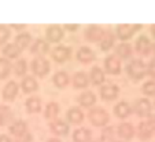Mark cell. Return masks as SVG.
<instances>
[{
	"instance_id": "4",
	"label": "cell",
	"mask_w": 155,
	"mask_h": 142,
	"mask_svg": "<svg viewBox=\"0 0 155 142\" xmlns=\"http://www.w3.org/2000/svg\"><path fill=\"white\" fill-rule=\"evenodd\" d=\"M141 29H143V25L140 24H120L115 28V36L121 42H128L129 39H132Z\"/></svg>"
},
{
	"instance_id": "22",
	"label": "cell",
	"mask_w": 155,
	"mask_h": 142,
	"mask_svg": "<svg viewBox=\"0 0 155 142\" xmlns=\"http://www.w3.org/2000/svg\"><path fill=\"white\" fill-rule=\"evenodd\" d=\"M19 84L15 81V80H8L6 83V86L2 90V97H3L4 101H14L15 98L19 94Z\"/></svg>"
},
{
	"instance_id": "12",
	"label": "cell",
	"mask_w": 155,
	"mask_h": 142,
	"mask_svg": "<svg viewBox=\"0 0 155 142\" xmlns=\"http://www.w3.org/2000/svg\"><path fill=\"white\" fill-rule=\"evenodd\" d=\"M117 135H118V138L124 142L132 141L136 135L135 126L132 124V123H129V121H122L117 127Z\"/></svg>"
},
{
	"instance_id": "39",
	"label": "cell",
	"mask_w": 155,
	"mask_h": 142,
	"mask_svg": "<svg viewBox=\"0 0 155 142\" xmlns=\"http://www.w3.org/2000/svg\"><path fill=\"white\" fill-rule=\"evenodd\" d=\"M147 76H150L152 80H155V58H152L147 64Z\"/></svg>"
},
{
	"instance_id": "20",
	"label": "cell",
	"mask_w": 155,
	"mask_h": 142,
	"mask_svg": "<svg viewBox=\"0 0 155 142\" xmlns=\"http://www.w3.org/2000/svg\"><path fill=\"white\" fill-rule=\"evenodd\" d=\"M29 51L36 57H45L50 53V43L45 39H36L29 47Z\"/></svg>"
},
{
	"instance_id": "16",
	"label": "cell",
	"mask_w": 155,
	"mask_h": 142,
	"mask_svg": "<svg viewBox=\"0 0 155 142\" xmlns=\"http://www.w3.org/2000/svg\"><path fill=\"white\" fill-rule=\"evenodd\" d=\"M21 90L24 94H35L38 88H40V84L37 81V77L33 76V74H26L25 77H22L19 84Z\"/></svg>"
},
{
	"instance_id": "10",
	"label": "cell",
	"mask_w": 155,
	"mask_h": 142,
	"mask_svg": "<svg viewBox=\"0 0 155 142\" xmlns=\"http://www.w3.org/2000/svg\"><path fill=\"white\" fill-rule=\"evenodd\" d=\"M115 37H117L115 36V30H113V28H104L102 37H100L99 43H97L100 51L104 53V51L111 50L115 44Z\"/></svg>"
},
{
	"instance_id": "2",
	"label": "cell",
	"mask_w": 155,
	"mask_h": 142,
	"mask_svg": "<svg viewBox=\"0 0 155 142\" xmlns=\"http://www.w3.org/2000/svg\"><path fill=\"white\" fill-rule=\"evenodd\" d=\"M88 120L95 127H106L110 123V115L103 106H94L88 110Z\"/></svg>"
},
{
	"instance_id": "42",
	"label": "cell",
	"mask_w": 155,
	"mask_h": 142,
	"mask_svg": "<svg viewBox=\"0 0 155 142\" xmlns=\"http://www.w3.org/2000/svg\"><path fill=\"white\" fill-rule=\"evenodd\" d=\"M10 28H11V30H15V32H18V33L26 30V25L25 24H12Z\"/></svg>"
},
{
	"instance_id": "37",
	"label": "cell",
	"mask_w": 155,
	"mask_h": 142,
	"mask_svg": "<svg viewBox=\"0 0 155 142\" xmlns=\"http://www.w3.org/2000/svg\"><path fill=\"white\" fill-rule=\"evenodd\" d=\"M115 133H117V130H115L113 126H106V127H103L102 131H100V141L111 142L115 137Z\"/></svg>"
},
{
	"instance_id": "19",
	"label": "cell",
	"mask_w": 155,
	"mask_h": 142,
	"mask_svg": "<svg viewBox=\"0 0 155 142\" xmlns=\"http://www.w3.org/2000/svg\"><path fill=\"white\" fill-rule=\"evenodd\" d=\"M91 84L89 80V74L84 71H77L76 73L71 76V86L77 90H87Z\"/></svg>"
},
{
	"instance_id": "28",
	"label": "cell",
	"mask_w": 155,
	"mask_h": 142,
	"mask_svg": "<svg viewBox=\"0 0 155 142\" xmlns=\"http://www.w3.org/2000/svg\"><path fill=\"white\" fill-rule=\"evenodd\" d=\"M136 134H137V138L143 142H147L154 137L155 131L151 128V126L148 124V121H140L137 126V130H136Z\"/></svg>"
},
{
	"instance_id": "14",
	"label": "cell",
	"mask_w": 155,
	"mask_h": 142,
	"mask_svg": "<svg viewBox=\"0 0 155 142\" xmlns=\"http://www.w3.org/2000/svg\"><path fill=\"white\" fill-rule=\"evenodd\" d=\"M84 119H85V113L82 110V108H80L78 105L77 106H71L66 110V119L64 120L68 121L69 124L80 126L84 121Z\"/></svg>"
},
{
	"instance_id": "48",
	"label": "cell",
	"mask_w": 155,
	"mask_h": 142,
	"mask_svg": "<svg viewBox=\"0 0 155 142\" xmlns=\"http://www.w3.org/2000/svg\"><path fill=\"white\" fill-rule=\"evenodd\" d=\"M111 142H124V141H121V139H113Z\"/></svg>"
},
{
	"instance_id": "7",
	"label": "cell",
	"mask_w": 155,
	"mask_h": 142,
	"mask_svg": "<svg viewBox=\"0 0 155 142\" xmlns=\"http://www.w3.org/2000/svg\"><path fill=\"white\" fill-rule=\"evenodd\" d=\"M152 102L150 101V98H137L135 101V105H133V112L139 116V117H147L152 115Z\"/></svg>"
},
{
	"instance_id": "47",
	"label": "cell",
	"mask_w": 155,
	"mask_h": 142,
	"mask_svg": "<svg viewBox=\"0 0 155 142\" xmlns=\"http://www.w3.org/2000/svg\"><path fill=\"white\" fill-rule=\"evenodd\" d=\"M152 55H154V58H155V43H154V46H152Z\"/></svg>"
},
{
	"instance_id": "1",
	"label": "cell",
	"mask_w": 155,
	"mask_h": 142,
	"mask_svg": "<svg viewBox=\"0 0 155 142\" xmlns=\"http://www.w3.org/2000/svg\"><path fill=\"white\" fill-rule=\"evenodd\" d=\"M125 72L132 81H140L147 76V64L141 58H132L126 64Z\"/></svg>"
},
{
	"instance_id": "40",
	"label": "cell",
	"mask_w": 155,
	"mask_h": 142,
	"mask_svg": "<svg viewBox=\"0 0 155 142\" xmlns=\"http://www.w3.org/2000/svg\"><path fill=\"white\" fill-rule=\"evenodd\" d=\"M14 142H33V134L29 131V133H26V134H24V135L15 138Z\"/></svg>"
},
{
	"instance_id": "49",
	"label": "cell",
	"mask_w": 155,
	"mask_h": 142,
	"mask_svg": "<svg viewBox=\"0 0 155 142\" xmlns=\"http://www.w3.org/2000/svg\"><path fill=\"white\" fill-rule=\"evenodd\" d=\"M92 142H102V141H100V139H94Z\"/></svg>"
},
{
	"instance_id": "46",
	"label": "cell",
	"mask_w": 155,
	"mask_h": 142,
	"mask_svg": "<svg viewBox=\"0 0 155 142\" xmlns=\"http://www.w3.org/2000/svg\"><path fill=\"white\" fill-rule=\"evenodd\" d=\"M150 33H151V36H152V37L155 39V24L150 26Z\"/></svg>"
},
{
	"instance_id": "8",
	"label": "cell",
	"mask_w": 155,
	"mask_h": 142,
	"mask_svg": "<svg viewBox=\"0 0 155 142\" xmlns=\"http://www.w3.org/2000/svg\"><path fill=\"white\" fill-rule=\"evenodd\" d=\"M152 46H154V43L148 39V36L140 35L137 37V40H136L133 48H135L136 53L140 54L141 57H150L152 54Z\"/></svg>"
},
{
	"instance_id": "44",
	"label": "cell",
	"mask_w": 155,
	"mask_h": 142,
	"mask_svg": "<svg viewBox=\"0 0 155 142\" xmlns=\"http://www.w3.org/2000/svg\"><path fill=\"white\" fill-rule=\"evenodd\" d=\"M0 142H12V139H11V137L10 135L2 134V135H0Z\"/></svg>"
},
{
	"instance_id": "17",
	"label": "cell",
	"mask_w": 155,
	"mask_h": 142,
	"mask_svg": "<svg viewBox=\"0 0 155 142\" xmlns=\"http://www.w3.org/2000/svg\"><path fill=\"white\" fill-rule=\"evenodd\" d=\"M133 53H135V48L130 43L128 42H121L120 44L115 46V51L114 55H117L121 61H130L132 57H133Z\"/></svg>"
},
{
	"instance_id": "32",
	"label": "cell",
	"mask_w": 155,
	"mask_h": 142,
	"mask_svg": "<svg viewBox=\"0 0 155 142\" xmlns=\"http://www.w3.org/2000/svg\"><path fill=\"white\" fill-rule=\"evenodd\" d=\"M14 112L8 105H0V127L10 126L14 121Z\"/></svg>"
},
{
	"instance_id": "18",
	"label": "cell",
	"mask_w": 155,
	"mask_h": 142,
	"mask_svg": "<svg viewBox=\"0 0 155 142\" xmlns=\"http://www.w3.org/2000/svg\"><path fill=\"white\" fill-rule=\"evenodd\" d=\"M76 59L80 64L88 65V64L94 62L95 59H96V53L91 47H88V46H81L76 53Z\"/></svg>"
},
{
	"instance_id": "27",
	"label": "cell",
	"mask_w": 155,
	"mask_h": 142,
	"mask_svg": "<svg viewBox=\"0 0 155 142\" xmlns=\"http://www.w3.org/2000/svg\"><path fill=\"white\" fill-rule=\"evenodd\" d=\"M25 109L29 115H36L40 113L43 109V99L37 95H30L26 101H25Z\"/></svg>"
},
{
	"instance_id": "45",
	"label": "cell",
	"mask_w": 155,
	"mask_h": 142,
	"mask_svg": "<svg viewBox=\"0 0 155 142\" xmlns=\"http://www.w3.org/2000/svg\"><path fill=\"white\" fill-rule=\"evenodd\" d=\"M45 142H62V139L58 138V137H51V138H48Z\"/></svg>"
},
{
	"instance_id": "30",
	"label": "cell",
	"mask_w": 155,
	"mask_h": 142,
	"mask_svg": "<svg viewBox=\"0 0 155 142\" xmlns=\"http://www.w3.org/2000/svg\"><path fill=\"white\" fill-rule=\"evenodd\" d=\"M73 142H92V131L87 127H77L71 134Z\"/></svg>"
},
{
	"instance_id": "24",
	"label": "cell",
	"mask_w": 155,
	"mask_h": 142,
	"mask_svg": "<svg viewBox=\"0 0 155 142\" xmlns=\"http://www.w3.org/2000/svg\"><path fill=\"white\" fill-rule=\"evenodd\" d=\"M8 133L11 134V135H14V138H18V137L29 133L28 123L24 120V119H15L11 124L8 126Z\"/></svg>"
},
{
	"instance_id": "41",
	"label": "cell",
	"mask_w": 155,
	"mask_h": 142,
	"mask_svg": "<svg viewBox=\"0 0 155 142\" xmlns=\"http://www.w3.org/2000/svg\"><path fill=\"white\" fill-rule=\"evenodd\" d=\"M62 28L64 29V32H77L80 29V25L78 24H64Z\"/></svg>"
},
{
	"instance_id": "11",
	"label": "cell",
	"mask_w": 155,
	"mask_h": 142,
	"mask_svg": "<svg viewBox=\"0 0 155 142\" xmlns=\"http://www.w3.org/2000/svg\"><path fill=\"white\" fill-rule=\"evenodd\" d=\"M48 127H50L51 133L56 137H66L70 133V124H69L66 120L59 119V117L50 121V123H48Z\"/></svg>"
},
{
	"instance_id": "43",
	"label": "cell",
	"mask_w": 155,
	"mask_h": 142,
	"mask_svg": "<svg viewBox=\"0 0 155 142\" xmlns=\"http://www.w3.org/2000/svg\"><path fill=\"white\" fill-rule=\"evenodd\" d=\"M147 121H148V124L151 126V128L155 131V113H152L151 116H150L148 119H147Z\"/></svg>"
},
{
	"instance_id": "5",
	"label": "cell",
	"mask_w": 155,
	"mask_h": 142,
	"mask_svg": "<svg viewBox=\"0 0 155 142\" xmlns=\"http://www.w3.org/2000/svg\"><path fill=\"white\" fill-rule=\"evenodd\" d=\"M73 55V51L69 46L66 44H56L55 47L51 50V58L55 61L56 64H64Z\"/></svg>"
},
{
	"instance_id": "31",
	"label": "cell",
	"mask_w": 155,
	"mask_h": 142,
	"mask_svg": "<svg viewBox=\"0 0 155 142\" xmlns=\"http://www.w3.org/2000/svg\"><path fill=\"white\" fill-rule=\"evenodd\" d=\"M14 43L21 48V50L24 51L25 48H28V47H30V46H32V43H33V36H32V33L28 32V30L18 33V35L15 36Z\"/></svg>"
},
{
	"instance_id": "33",
	"label": "cell",
	"mask_w": 155,
	"mask_h": 142,
	"mask_svg": "<svg viewBox=\"0 0 155 142\" xmlns=\"http://www.w3.org/2000/svg\"><path fill=\"white\" fill-rule=\"evenodd\" d=\"M59 112H61V108H59L58 102L51 101V102H48V104L45 105V108H44V117H45V120H48V123H50V121L58 119Z\"/></svg>"
},
{
	"instance_id": "29",
	"label": "cell",
	"mask_w": 155,
	"mask_h": 142,
	"mask_svg": "<svg viewBox=\"0 0 155 142\" xmlns=\"http://www.w3.org/2000/svg\"><path fill=\"white\" fill-rule=\"evenodd\" d=\"M2 54H3L4 58L10 59V61H11V59H17V58L19 59L21 54H22V50H21L14 42L12 43L8 42L7 44H4L3 47H2Z\"/></svg>"
},
{
	"instance_id": "34",
	"label": "cell",
	"mask_w": 155,
	"mask_h": 142,
	"mask_svg": "<svg viewBox=\"0 0 155 142\" xmlns=\"http://www.w3.org/2000/svg\"><path fill=\"white\" fill-rule=\"evenodd\" d=\"M12 64L10 59L4 58V57H0V80H4L11 74L12 72Z\"/></svg>"
},
{
	"instance_id": "21",
	"label": "cell",
	"mask_w": 155,
	"mask_h": 142,
	"mask_svg": "<svg viewBox=\"0 0 155 142\" xmlns=\"http://www.w3.org/2000/svg\"><path fill=\"white\" fill-rule=\"evenodd\" d=\"M103 30L104 28H102L100 25H88L84 29V39L89 43H99Z\"/></svg>"
},
{
	"instance_id": "25",
	"label": "cell",
	"mask_w": 155,
	"mask_h": 142,
	"mask_svg": "<svg viewBox=\"0 0 155 142\" xmlns=\"http://www.w3.org/2000/svg\"><path fill=\"white\" fill-rule=\"evenodd\" d=\"M71 83V77L66 71H58L52 76V84L59 90H63Z\"/></svg>"
},
{
	"instance_id": "15",
	"label": "cell",
	"mask_w": 155,
	"mask_h": 142,
	"mask_svg": "<svg viewBox=\"0 0 155 142\" xmlns=\"http://www.w3.org/2000/svg\"><path fill=\"white\" fill-rule=\"evenodd\" d=\"M64 37V29L59 25H50V26L45 28V40L48 43H54V44H58L62 39Z\"/></svg>"
},
{
	"instance_id": "3",
	"label": "cell",
	"mask_w": 155,
	"mask_h": 142,
	"mask_svg": "<svg viewBox=\"0 0 155 142\" xmlns=\"http://www.w3.org/2000/svg\"><path fill=\"white\" fill-rule=\"evenodd\" d=\"M29 69L32 71V74L36 77H45L51 71V64L45 57H36L32 59L29 65Z\"/></svg>"
},
{
	"instance_id": "26",
	"label": "cell",
	"mask_w": 155,
	"mask_h": 142,
	"mask_svg": "<svg viewBox=\"0 0 155 142\" xmlns=\"http://www.w3.org/2000/svg\"><path fill=\"white\" fill-rule=\"evenodd\" d=\"M88 74H89V80H91L92 86L100 87L106 83V72L103 71L100 66H97V65L92 66Z\"/></svg>"
},
{
	"instance_id": "13",
	"label": "cell",
	"mask_w": 155,
	"mask_h": 142,
	"mask_svg": "<svg viewBox=\"0 0 155 142\" xmlns=\"http://www.w3.org/2000/svg\"><path fill=\"white\" fill-rule=\"evenodd\" d=\"M96 95L94 91L91 90H85V91L80 92L77 95V102H78V106L82 109H92L94 106H96Z\"/></svg>"
},
{
	"instance_id": "9",
	"label": "cell",
	"mask_w": 155,
	"mask_h": 142,
	"mask_svg": "<svg viewBox=\"0 0 155 142\" xmlns=\"http://www.w3.org/2000/svg\"><path fill=\"white\" fill-rule=\"evenodd\" d=\"M99 95L103 101L111 102V101L117 99L120 95V87L114 83H104L99 87Z\"/></svg>"
},
{
	"instance_id": "23",
	"label": "cell",
	"mask_w": 155,
	"mask_h": 142,
	"mask_svg": "<svg viewBox=\"0 0 155 142\" xmlns=\"http://www.w3.org/2000/svg\"><path fill=\"white\" fill-rule=\"evenodd\" d=\"M113 112H114L115 117L121 119V120H125V119H128L133 113V108H132V105L129 104L128 101H120L113 108Z\"/></svg>"
},
{
	"instance_id": "35",
	"label": "cell",
	"mask_w": 155,
	"mask_h": 142,
	"mask_svg": "<svg viewBox=\"0 0 155 142\" xmlns=\"http://www.w3.org/2000/svg\"><path fill=\"white\" fill-rule=\"evenodd\" d=\"M12 72H14V74L18 77H25L28 74V62L24 58L17 59V62L12 66Z\"/></svg>"
},
{
	"instance_id": "38",
	"label": "cell",
	"mask_w": 155,
	"mask_h": 142,
	"mask_svg": "<svg viewBox=\"0 0 155 142\" xmlns=\"http://www.w3.org/2000/svg\"><path fill=\"white\" fill-rule=\"evenodd\" d=\"M12 30L10 26L6 25H0V46H4L8 43V40L11 39Z\"/></svg>"
},
{
	"instance_id": "36",
	"label": "cell",
	"mask_w": 155,
	"mask_h": 142,
	"mask_svg": "<svg viewBox=\"0 0 155 142\" xmlns=\"http://www.w3.org/2000/svg\"><path fill=\"white\" fill-rule=\"evenodd\" d=\"M141 92L146 98H155V80L150 79L141 86Z\"/></svg>"
},
{
	"instance_id": "6",
	"label": "cell",
	"mask_w": 155,
	"mask_h": 142,
	"mask_svg": "<svg viewBox=\"0 0 155 142\" xmlns=\"http://www.w3.org/2000/svg\"><path fill=\"white\" fill-rule=\"evenodd\" d=\"M104 72L111 76H118L122 72V61L114 54H108L104 58Z\"/></svg>"
},
{
	"instance_id": "50",
	"label": "cell",
	"mask_w": 155,
	"mask_h": 142,
	"mask_svg": "<svg viewBox=\"0 0 155 142\" xmlns=\"http://www.w3.org/2000/svg\"><path fill=\"white\" fill-rule=\"evenodd\" d=\"M152 106L155 108V98H154V101H152Z\"/></svg>"
}]
</instances>
